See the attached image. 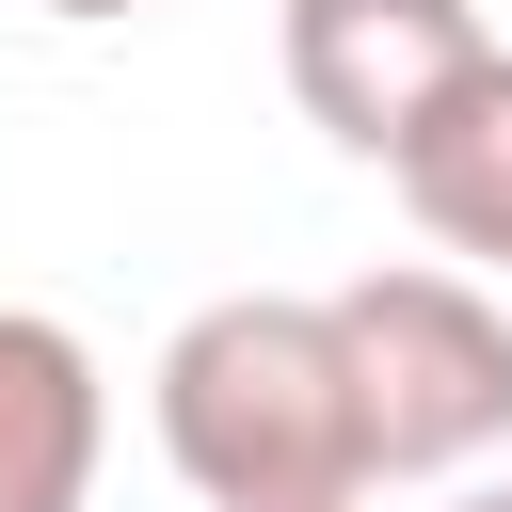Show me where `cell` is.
Wrapping results in <instances>:
<instances>
[{
    "label": "cell",
    "mask_w": 512,
    "mask_h": 512,
    "mask_svg": "<svg viewBox=\"0 0 512 512\" xmlns=\"http://www.w3.org/2000/svg\"><path fill=\"white\" fill-rule=\"evenodd\" d=\"M336 384H352V464L368 480H448L480 448H512V304L480 272H352L336 304Z\"/></svg>",
    "instance_id": "cell-2"
},
{
    "label": "cell",
    "mask_w": 512,
    "mask_h": 512,
    "mask_svg": "<svg viewBox=\"0 0 512 512\" xmlns=\"http://www.w3.org/2000/svg\"><path fill=\"white\" fill-rule=\"evenodd\" d=\"M48 16H128V0H48Z\"/></svg>",
    "instance_id": "cell-7"
},
{
    "label": "cell",
    "mask_w": 512,
    "mask_h": 512,
    "mask_svg": "<svg viewBox=\"0 0 512 512\" xmlns=\"http://www.w3.org/2000/svg\"><path fill=\"white\" fill-rule=\"evenodd\" d=\"M448 512H512V480H480V496H448Z\"/></svg>",
    "instance_id": "cell-6"
},
{
    "label": "cell",
    "mask_w": 512,
    "mask_h": 512,
    "mask_svg": "<svg viewBox=\"0 0 512 512\" xmlns=\"http://www.w3.org/2000/svg\"><path fill=\"white\" fill-rule=\"evenodd\" d=\"M288 512H352V496H288Z\"/></svg>",
    "instance_id": "cell-8"
},
{
    "label": "cell",
    "mask_w": 512,
    "mask_h": 512,
    "mask_svg": "<svg viewBox=\"0 0 512 512\" xmlns=\"http://www.w3.org/2000/svg\"><path fill=\"white\" fill-rule=\"evenodd\" d=\"M480 48H496L480 0H288V96L352 160H400Z\"/></svg>",
    "instance_id": "cell-3"
},
{
    "label": "cell",
    "mask_w": 512,
    "mask_h": 512,
    "mask_svg": "<svg viewBox=\"0 0 512 512\" xmlns=\"http://www.w3.org/2000/svg\"><path fill=\"white\" fill-rule=\"evenodd\" d=\"M160 448L208 512H288V496H368L352 464V384L336 320L288 288H224L160 336Z\"/></svg>",
    "instance_id": "cell-1"
},
{
    "label": "cell",
    "mask_w": 512,
    "mask_h": 512,
    "mask_svg": "<svg viewBox=\"0 0 512 512\" xmlns=\"http://www.w3.org/2000/svg\"><path fill=\"white\" fill-rule=\"evenodd\" d=\"M384 176H400V208H416L448 256H480V272L512 288V48H480Z\"/></svg>",
    "instance_id": "cell-5"
},
{
    "label": "cell",
    "mask_w": 512,
    "mask_h": 512,
    "mask_svg": "<svg viewBox=\"0 0 512 512\" xmlns=\"http://www.w3.org/2000/svg\"><path fill=\"white\" fill-rule=\"evenodd\" d=\"M112 384L48 304H0V512H96Z\"/></svg>",
    "instance_id": "cell-4"
}]
</instances>
